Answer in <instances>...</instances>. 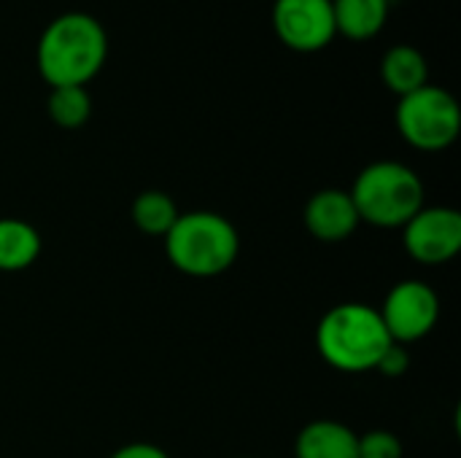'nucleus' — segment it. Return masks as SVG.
Wrapping results in <instances>:
<instances>
[{"instance_id": "1", "label": "nucleus", "mask_w": 461, "mask_h": 458, "mask_svg": "<svg viewBox=\"0 0 461 458\" xmlns=\"http://www.w3.org/2000/svg\"><path fill=\"white\" fill-rule=\"evenodd\" d=\"M108 35L86 11L54 16L38 38V73L49 86H86L105 65Z\"/></svg>"}, {"instance_id": "2", "label": "nucleus", "mask_w": 461, "mask_h": 458, "mask_svg": "<svg viewBox=\"0 0 461 458\" xmlns=\"http://www.w3.org/2000/svg\"><path fill=\"white\" fill-rule=\"evenodd\" d=\"M392 337L378 308L367 302H343L327 310L316 327V348L321 359L340 373L375 370Z\"/></svg>"}, {"instance_id": "3", "label": "nucleus", "mask_w": 461, "mask_h": 458, "mask_svg": "<svg viewBox=\"0 0 461 458\" xmlns=\"http://www.w3.org/2000/svg\"><path fill=\"white\" fill-rule=\"evenodd\" d=\"M170 265L192 278H216L227 273L240 254V235L230 219L213 211L181 213L165 235Z\"/></svg>"}, {"instance_id": "4", "label": "nucleus", "mask_w": 461, "mask_h": 458, "mask_svg": "<svg viewBox=\"0 0 461 458\" xmlns=\"http://www.w3.org/2000/svg\"><path fill=\"white\" fill-rule=\"evenodd\" d=\"M359 221L381 229H402L424 208V184L413 167L381 159L367 165L348 192Z\"/></svg>"}, {"instance_id": "5", "label": "nucleus", "mask_w": 461, "mask_h": 458, "mask_svg": "<svg viewBox=\"0 0 461 458\" xmlns=\"http://www.w3.org/2000/svg\"><path fill=\"white\" fill-rule=\"evenodd\" d=\"M394 121L408 146L419 151H443L459 138L461 108L448 89L427 84L400 97Z\"/></svg>"}, {"instance_id": "6", "label": "nucleus", "mask_w": 461, "mask_h": 458, "mask_svg": "<svg viewBox=\"0 0 461 458\" xmlns=\"http://www.w3.org/2000/svg\"><path fill=\"white\" fill-rule=\"evenodd\" d=\"M378 313L392 343L411 346V343L424 340L438 327L440 297L429 283L408 278L389 289L384 308Z\"/></svg>"}, {"instance_id": "7", "label": "nucleus", "mask_w": 461, "mask_h": 458, "mask_svg": "<svg viewBox=\"0 0 461 458\" xmlns=\"http://www.w3.org/2000/svg\"><path fill=\"white\" fill-rule=\"evenodd\" d=\"M273 30L292 51H321L338 38L332 0H276Z\"/></svg>"}, {"instance_id": "8", "label": "nucleus", "mask_w": 461, "mask_h": 458, "mask_svg": "<svg viewBox=\"0 0 461 458\" xmlns=\"http://www.w3.org/2000/svg\"><path fill=\"white\" fill-rule=\"evenodd\" d=\"M402 243L419 265L451 262L461 251V213L454 208H421L402 227Z\"/></svg>"}, {"instance_id": "9", "label": "nucleus", "mask_w": 461, "mask_h": 458, "mask_svg": "<svg viewBox=\"0 0 461 458\" xmlns=\"http://www.w3.org/2000/svg\"><path fill=\"white\" fill-rule=\"evenodd\" d=\"M303 219H305L308 232L321 243H343L362 224L351 194L343 192V189H321V192H316L308 200Z\"/></svg>"}, {"instance_id": "10", "label": "nucleus", "mask_w": 461, "mask_h": 458, "mask_svg": "<svg viewBox=\"0 0 461 458\" xmlns=\"http://www.w3.org/2000/svg\"><path fill=\"white\" fill-rule=\"evenodd\" d=\"M357 440L359 435H354L346 424L340 421H311L308 427H303V432L297 435L294 443V456L297 458H359L357 454Z\"/></svg>"}, {"instance_id": "11", "label": "nucleus", "mask_w": 461, "mask_h": 458, "mask_svg": "<svg viewBox=\"0 0 461 458\" xmlns=\"http://www.w3.org/2000/svg\"><path fill=\"white\" fill-rule=\"evenodd\" d=\"M392 0H332L335 30L348 40L375 38L389 19Z\"/></svg>"}, {"instance_id": "12", "label": "nucleus", "mask_w": 461, "mask_h": 458, "mask_svg": "<svg viewBox=\"0 0 461 458\" xmlns=\"http://www.w3.org/2000/svg\"><path fill=\"white\" fill-rule=\"evenodd\" d=\"M381 78L397 97H405L429 84L427 57L411 43H397L381 59Z\"/></svg>"}, {"instance_id": "13", "label": "nucleus", "mask_w": 461, "mask_h": 458, "mask_svg": "<svg viewBox=\"0 0 461 458\" xmlns=\"http://www.w3.org/2000/svg\"><path fill=\"white\" fill-rule=\"evenodd\" d=\"M41 256V235L22 219H0V273H22Z\"/></svg>"}, {"instance_id": "14", "label": "nucleus", "mask_w": 461, "mask_h": 458, "mask_svg": "<svg viewBox=\"0 0 461 458\" xmlns=\"http://www.w3.org/2000/svg\"><path fill=\"white\" fill-rule=\"evenodd\" d=\"M130 216H132V224L143 232V235H151V238H165L176 219L181 216L178 213V205L173 202L170 194L159 192V189H149V192H140L135 200H132V208H130Z\"/></svg>"}, {"instance_id": "15", "label": "nucleus", "mask_w": 461, "mask_h": 458, "mask_svg": "<svg viewBox=\"0 0 461 458\" xmlns=\"http://www.w3.org/2000/svg\"><path fill=\"white\" fill-rule=\"evenodd\" d=\"M46 111L62 130H78L92 116V97L86 86H51Z\"/></svg>"}, {"instance_id": "16", "label": "nucleus", "mask_w": 461, "mask_h": 458, "mask_svg": "<svg viewBox=\"0 0 461 458\" xmlns=\"http://www.w3.org/2000/svg\"><path fill=\"white\" fill-rule=\"evenodd\" d=\"M359 458H402V443L386 429H373L357 440Z\"/></svg>"}, {"instance_id": "17", "label": "nucleus", "mask_w": 461, "mask_h": 458, "mask_svg": "<svg viewBox=\"0 0 461 458\" xmlns=\"http://www.w3.org/2000/svg\"><path fill=\"white\" fill-rule=\"evenodd\" d=\"M375 370H378L381 375H386V378H400V375H405V373L411 370V354H408V348L400 346V343H392V346L384 351V356L378 359Z\"/></svg>"}, {"instance_id": "18", "label": "nucleus", "mask_w": 461, "mask_h": 458, "mask_svg": "<svg viewBox=\"0 0 461 458\" xmlns=\"http://www.w3.org/2000/svg\"><path fill=\"white\" fill-rule=\"evenodd\" d=\"M111 458H170L159 445H151V443H130V445H122L119 451H113Z\"/></svg>"}, {"instance_id": "19", "label": "nucleus", "mask_w": 461, "mask_h": 458, "mask_svg": "<svg viewBox=\"0 0 461 458\" xmlns=\"http://www.w3.org/2000/svg\"><path fill=\"white\" fill-rule=\"evenodd\" d=\"M240 458H251V456H240Z\"/></svg>"}]
</instances>
